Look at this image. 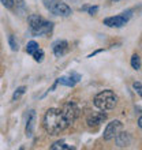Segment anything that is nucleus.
<instances>
[{
  "instance_id": "nucleus-3",
  "label": "nucleus",
  "mask_w": 142,
  "mask_h": 150,
  "mask_svg": "<svg viewBox=\"0 0 142 150\" xmlns=\"http://www.w3.org/2000/svg\"><path fill=\"white\" fill-rule=\"evenodd\" d=\"M118 104V97L112 90H103L94 97V107L100 111H111Z\"/></svg>"
},
{
  "instance_id": "nucleus-7",
  "label": "nucleus",
  "mask_w": 142,
  "mask_h": 150,
  "mask_svg": "<svg viewBox=\"0 0 142 150\" xmlns=\"http://www.w3.org/2000/svg\"><path fill=\"white\" fill-rule=\"evenodd\" d=\"M123 128V123L120 120H112L111 123H108L105 127V130H104V139L105 141H111V139H114L116 135L122 131Z\"/></svg>"
},
{
  "instance_id": "nucleus-19",
  "label": "nucleus",
  "mask_w": 142,
  "mask_h": 150,
  "mask_svg": "<svg viewBox=\"0 0 142 150\" xmlns=\"http://www.w3.org/2000/svg\"><path fill=\"white\" fill-rule=\"evenodd\" d=\"M133 87H134V90H135V93L139 96L142 98V83L141 82H134L133 83Z\"/></svg>"
},
{
  "instance_id": "nucleus-20",
  "label": "nucleus",
  "mask_w": 142,
  "mask_h": 150,
  "mask_svg": "<svg viewBox=\"0 0 142 150\" xmlns=\"http://www.w3.org/2000/svg\"><path fill=\"white\" fill-rule=\"evenodd\" d=\"M1 3H3L4 7H7V8H12L14 7V0H0Z\"/></svg>"
},
{
  "instance_id": "nucleus-15",
  "label": "nucleus",
  "mask_w": 142,
  "mask_h": 150,
  "mask_svg": "<svg viewBox=\"0 0 142 150\" xmlns=\"http://www.w3.org/2000/svg\"><path fill=\"white\" fill-rule=\"evenodd\" d=\"M131 67L134 68V70H139L141 68V57L138 55L131 56Z\"/></svg>"
},
{
  "instance_id": "nucleus-21",
  "label": "nucleus",
  "mask_w": 142,
  "mask_h": 150,
  "mask_svg": "<svg viewBox=\"0 0 142 150\" xmlns=\"http://www.w3.org/2000/svg\"><path fill=\"white\" fill-rule=\"evenodd\" d=\"M90 15H96L97 14V11H99V7L97 6H94V7H87V10H86Z\"/></svg>"
},
{
  "instance_id": "nucleus-4",
  "label": "nucleus",
  "mask_w": 142,
  "mask_h": 150,
  "mask_svg": "<svg viewBox=\"0 0 142 150\" xmlns=\"http://www.w3.org/2000/svg\"><path fill=\"white\" fill-rule=\"evenodd\" d=\"M44 6L49 12L58 16H70L72 14L71 8L60 0H44Z\"/></svg>"
},
{
  "instance_id": "nucleus-13",
  "label": "nucleus",
  "mask_w": 142,
  "mask_h": 150,
  "mask_svg": "<svg viewBox=\"0 0 142 150\" xmlns=\"http://www.w3.org/2000/svg\"><path fill=\"white\" fill-rule=\"evenodd\" d=\"M52 150H70V149H74L72 146H70V145H67L66 142H63V141H59V142H55L53 145L51 146Z\"/></svg>"
},
{
  "instance_id": "nucleus-11",
  "label": "nucleus",
  "mask_w": 142,
  "mask_h": 150,
  "mask_svg": "<svg viewBox=\"0 0 142 150\" xmlns=\"http://www.w3.org/2000/svg\"><path fill=\"white\" fill-rule=\"evenodd\" d=\"M79 79H81V75L74 74V72H72V74L68 75V76H60V78L58 79V83H59V85H64V86L72 87L75 83L78 82Z\"/></svg>"
},
{
  "instance_id": "nucleus-5",
  "label": "nucleus",
  "mask_w": 142,
  "mask_h": 150,
  "mask_svg": "<svg viewBox=\"0 0 142 150\" xmlns=\"http://www.w3.org/2000/svg\"><path fill=\"white\" fill-rule=\"evenodd\" d=\"M131 10L129 11H124L120 15L116 16H109V18H105L104 19V25H107L108 28H123L124 25L129 22V19L131 18Z\"/></svg>"
},
{
  "instance_id": "nucleus-17",
  "label": "nucleus",
  "mask_w": 142,
  "mask_h": 150,
  "mask_svg": "<svg viewBox=\"0 0 142 150\" xmlns=\"http://www.w3.org/2000/svg\"><path fill=\"white\" fill-rule=\"evenodd\" d=\"M32 56L34 57L36 62H38V63H40V62H43V59H44V52L41 51V49H38V51L34 52V53H33Z\"/></svg>"
},
{
  "instance_id": "nucleus-23",
  "label": "nucleus",
  "mask_w": 142,
  "mask_h": 150,
  "mask_svg": "<svg viewBox=\"0 0 142 150\" xmlns=\"http://www.w3.org/2000/svg\"><path fill=\"white\" fill-rule=\"evenodd\" d=\"M111 1H119V0H111Z\"/></svg>"
},
{
  "instance_id": "nucleus-12",
  "label": "nucleus",
  "mask_w": 142,
  "mask_h": 150,
  "mask_svg": "<svg viewBox=\"0 0 142 150\" xmlns=\"http://www.w3.org/2000/svg\"><path fill=\"white\" fill-rule=\"evenodd\" d=\"M34 122H36V112L29 111L28 119H26V135L32 137L34 132Z\"/></svg>"
},
{
  "instance_id": "nucleus-18",
  "label": "nucleus",
  "mask_w": 142,
  "mask_h": 150,
  "mask_svg": "<svg viewBox=\"0 0 142 150\" xmlns=\"http://www.w3.org/2000/svg\"><path fill=\"white\" fill-rule=\"evenodd\" d=\"M8 42H10V47H11L12 51H18V42L15 41V37L10 36L8 37Z\"/></svg>"
},
{
  "instance_id": "nucleus-8",
  "label": "nucleus",
  "mask_w": 142,
  "mask_h": 150,
  "mask_svg": "<svg viewBox=\"0 0 142 150\" xmlns=\"http://www.w3.org/2000/svg\"><path fill=\"white\" fill-rule=\"evenodd\" d=\"M105 120H107V113H105V111H104V112H96V113L89 115L86 119V123L89 127L96 128V127L101 126Z\"/></svg>"
},
{
  "instance_id": "nucleus-14",
  "label": "nucleus",
  "mask_w": 142,
  "mask_h": 150,
  "mask_svg": "<svg viewBox=\"0 0 142 150\" xmlns=\"http://www.w3.org/2000/svg\"><path fill=\"white\" fill-rule=\"evenodd\" d=\"M40 49L38 44L36 42V41H30V42H28V47H26V52H28L29 55H33L34 52H37Z\"/></svg>"
},
{
  "instance_id": "nucleus-22",
  "label": "nucleus",
  "mask_w": 142,
  "mask_h": 150,
  "mask_svg": "<svg viewBox=\"0 0 142 150\" xmlns=\"http://www.w3.org/2000/svg\"><path fill=\"white\" fill-rule=\"evenodd\" d=\"M138 127H139V128H141V130H142V116L138 119Z\"/></svg>"
},
{
  "instance_id": "nucleus-1",
  "label": "nucleus",
  "mask_w": 142,
  "mask_h": 150,
  "mask_svg": "<svg viewBox=\"0 0 142 150\" xmlns=\"http://www.w3.org/2000/svg\"><path fill=\"white\" fill-rule=\"evenodd\" d=\"M68 126V123L66 122L63 113L60 109L56 108H51L48 109L45 116H44V128L48 134L51 135H58Z\"/></svg>"
},
{
  "instance_id": "nucleus-10",
  "label": "nucleus",
  "mask_w": 142,
  "mask_h": 150,
  "mask_svg": "<svg viewBox=\"0 0 142 150\" xmlns=\"http://www.w3.org/2000/svg\"><path fill=\"white\" fill-rule=\"evenodd\" d=\"M52 51H53V53H55L56 57H60V56H63L64 53L68 51V42L67 41H64V40H59V41L53 42V45H52Z\"/></svg>"
},
{
  "instance_id": "nucleus-6",
  "label": "nucleus",
  "mask_w": 142,
  "mask_h": 150,
  "mask_svg": "<svg viewBox=\"0 0 142 150\" xmlns=\"http://www.w3.org/2000/svg\"><path fill=\"white\" fill-rule=\"evenodd\" d=\"M62 113H63L66 122H67L68 124H71V123H74L75 120H77V117L79 116V108L74 101H70V103L64 104L63 109H62Z\"/></svg>"
},
{
  "instance_id": "nucleus-9",
  "label": "nucleus",
  "mask_w": 142,
  "mask_h": 150,
  "mask_svg": "<svg viewBox=\"0 0 142 150\" xmlns=\"http://www.w3.org/2000/svg\"><path fill=\"white\" fill-rule=\"evenodd\" d=\"M114 139L118 147H127L130 146L131 143V135L129 132H126V131H120Z\"/></svg>"
},
{
  "instance_id": "nucleus-2",
  "label": "nucleus",
  "mask_w": 142,
  "mask_h": 150,
  "mask_svg": "<svg viewBox=\"0 0 142 150\" xmlns=\"http://www.w3.org/2000/svg\"><path fill=\"white\" fill-rule=\"evenodd\" d=\"M29 22V28L32 30L33 36H47L52 32L53 29V23L52 22H48V21H44L40 15H29L28 18Z\"/></svg>"
},
{
  "instance_id": "nucleus-16",
  "label": "nucleus",
  "mask_w": 142,
  "mask_h": 150,
  "mask_svg": "<svg viewBox=\"0 0 142 150\" xmlns=\"http://www.w3.org/2000/svg\"><path fill=\"white\" fill-rule=\"evenodd\" d=\"M25 91H26V87H25V86H19L15 91H14V94H12V101H16V100L19 98L23 94Z\"/></svg>"
}]
</instances>
